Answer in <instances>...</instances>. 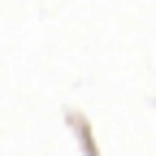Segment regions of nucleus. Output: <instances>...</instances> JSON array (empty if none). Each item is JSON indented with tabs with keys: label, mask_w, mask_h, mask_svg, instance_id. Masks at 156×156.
Listing matches in <instances>:
<instances>
[]
</instances>
